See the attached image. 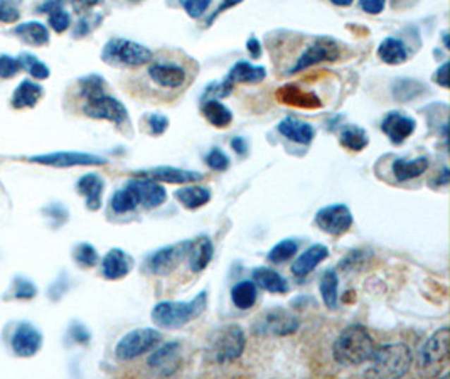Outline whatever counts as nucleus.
<instances>
[{
    "mask_svg": "<svg viewBox=\"0 0 450 379\" xmlns=\"http://www.w3.org/2000/svg\"><path fill=\"white\" fill-rule=\"evenodd\" d=\"M14 34L19 39H23L24 42L32 46H44L49 42V31H47V27L44 24L36 23V20L19 24L17 27H14Z\"/></svg>",
    "mask_w": 450,
    "mask_h": 379,
    "instance_id": "33",
    "label": "nucleus"
},
{
    "mask_svg": "<svg viewBox=\"0 0 450 379\" xmlns=\"http://www.w3.org/2000/svg\"><path fill=\"white\" fill-rule=\"evenodd\" d=\"M83 113L90 116V118L108 120V122H114L116 125H123L128 122V111L125 108L123 103L107 93L86 100Z\"/></svg>",
    "mask_w": 450,
    "mask_h": 379,
    "instance_id": "12",
    "label": "nucleus"
},
{
    "mask_svg": "<svg viewBox=\"0 0 450 379\" xmlns=\"http://www.w3.org/2000/svg\"><path fill=\"white\" fill-rule=\"evenodd\" d=\"M231 149L235 150L238 155H245L248 152V144H246L243 137H235V139L231 140Z\"/></svg>",
    "mask_w": 450,
    "mask_h": 379,
    "instance_id": "60",
    "label": "nucleus"
},
{
    "mask_svg": "<svg viewBox=\"0 0 450 379\" xmlns=\"http://www.w3.org/2000/svg\"><path fill=\"white\" fill-rule=\"evenodd\" d=\"M444 44H445V47H450V42H449V32H444Z\"/></svg>",
    "mask_w": 450,
    "mask_h": 379,
    "instance_id": "64",
    "label": "nucleus"
},
{
    "mask_svg": "<svg viewBox=\"0 0 450 379\" xmlns=\"http://www.w3.org/2000/svg\"><path fill=\"white\" fill-rule=\"evenodd\" d=\"M66 290H68V278L66 275L61 273V277L56 280L53 285L49 287V292H47V294H49L51 300H59Z\"/></svg>",
    "mask_w": 450,
    "mask_h": 379,
    "instance_id": "52",
    "label": "nucleus"
},
{
    "mask_svg": "<svg viewBox=\"0 0 450 379\" xmlns=\"http://www.w3.org/2000/svg\"><path fill=\"white\" fill-rule=\"evenodd\" d=\"M246 346V335L240 325L229 324L218 329L211 337L209 359L216 364H229L241 357Z\"/></svg>",
    "mask_w": 450,
    "mask_h": 379,
    "instance_id": "6",
    "label": "nucleus"
},
{
    "mask_svg": "<svg viewBox=\"0 0 450 379\" xmlns=\"http://www.w3.org/2000/svg\"><path fill=\"white\" fill-rule=\"evenodd\" d=\"M367 256H370V253L367 251H363V249H354V251L349 253V255L341 261V268H344L346 271L361 268L363 263L367 260Z\"/></svg>",
    "mask_w": 450,
    "mask_h": 379,
    "instance_id": "48",
    "label": "nucleus"
},
{
    "mask_svg": "<svg viewBox=\"0 0 450 379\" xmlns=\"http://www.w3.org/2000/svg\"><path fill=\"white\" fill-rule=\"evenodd\" d=\"M258 287L255 285L253 280H241L231 288V300L235 307L241 310L252 309L257 304Z\"/></svg>",
    "mask_w": 450,
    "mask_h": 379,
    "instance_id": "34",
    "label": "nucleus"
},
{
    "mask_svg": "<svg viewBox=\"0 0 450 379\" xmlns=\"http://www.w3.org/2000/svg\"><path fill=\"white\" fill-rule=\"evenodd\" d=\"M214 256V247H213V241H211L207 236H199L191 243V248H189V255H188V261H189V268L194 273H199L206 268L207 265L213 261Z\"/></svg>",
    "mask_w": 450,
    "mask_h": 379,
    "instance_id": "26",
    "label": "nucleus"
},
{
    "mask_svg": "<svg viewBox=\"0 0 450 379\" xmlns=\"http://www.w3.org/2000/svg\"><path fill=\"white\" fill-rule=\"evenodd\" d=\"M69 335H71L73 341L81 344V346H86V344L92 341L90 330L83 324H80V322H73L71 327H69Z\"/></svg>",
    "mask_w": 450,
    "mask_h": 379,
    "instance_id": "49",
    "label": "nucleus"
},
{
    "mask_svg": "<svg viewBox=\"0 0 450 379\" xmlns=\"http://www.w3.org/2000/svg\"><path fill=\"white\" fill-rule=\"evenodd\" d=\"M17 19H19L17 8L7 6V4H0V20L2 23H14Z\"/></svg>",
    "mask_w": 450,
    "mask_h": 379,
    "instance_id": "55",
    "label": "nucleus"
},
{
    "mask_svg": "<svg viewBox=\"0 0 450 379\" xmlns=\"http://www.w3.org/2000/svg\"><path fill=\"white\" fill-rule=\"evenodd\" d=\"M193 241H179V243L162 247L150 253L144 261V271L147 275H155V277H166L172 273L177 266L188 260L189 248H191Z\"/></svg>",
    "mask_w": 450,
    "mask_h": 379,
    "instance_id": "8",
    "label": "nucleus"
},
{
    "mask_svg": "<svg viewBox=\"0 0 450 379\" xmlns=\"http://www.w3.org/2000/svg\"><path fill=\"white\" fill-rule=\"evenodd\" d=\"M267 77V70L263 66H257L248 61H238L233 64L231 70L223 80V85L228 86L233 92L235 85L238 83H260Z\"/></svg>",
    "mask_w": 450,
    "mask_h": 379,
    "instance_id": "22",
    "label": "nucleus"
},
{
    "mask_svg": "<svg viewBox=\"0 0 450 379\" xmlns=\"http://www.w3.org/2000/svg\"><path fill=\"white\" fill-rule=\"evenodd\" d=\"M375 349V341L370 330L361 324H351L337 335L332 346V357L339 366L353 368L370 361Z\"/></svg>",
    "mask_w": 450,
    "mask_h": 379,
    "instance_id": "1",
    "label": "nucleus"
},
{
    "mask_svg": "<svg viewBox=\"0 0 450 379\" xmlns=\"http://www.w3.org/2000/svg\"><path fill=\"white\" fill-rule=\"evenodd\" d=\"M206 163L213 170L224 172V170H228V167H229V157L223 152V150L213 149L209 154L206 155Z\"/></svg>",
    "mask_w": 450,
    "mask_h": 379,
    "instance_id": "44",
    "label": "nucleus"
},
{
    "mask_svg": "<svg viewBox=\"0 0 450 379\" xmlns=\"http://www.w3.org/2000/svg\"><path fill=\"white\" fill-rule=\"evenodd\" d=\"M300 327V321L292 312L282 307L270 309L255 322L253 334L262 337H287L296 334Z\"/></svg>",
    "mask_w": 450,
    "mask_h": 379,
    "instance_id": "9",
    "label": "nucleus"
},
{
    "mask_svg": "<svg viewBox=\"0 0 450 379\" xmlns=\"http://www.w3.org/2000/svg\"><path fill=\"white\" fill-rule=\"evenodd\" d=\"M339 142L341 145L348 150L361 152V150L366 149L367 144H370V137H367L365 128L358 127V125H349V127L343 128V132H341Z\"/></svg>",
    "mask_w": 450,
    "mask_h": 379,
    "instance_id": "36",
    "label": "nucleus"
},
{
    "mask_svg": "<svg viewBox=\"0 0 450 379\" xmlns=\"http://www.w3.org/2000/svg\"><path fill=\"white\" fill-rule=\"evenodd\" d=\"M78 192L83 194L86 199V208L90 211H98L102 208L103 189H105V180L98 174H86L78 179L76 182Z\"/></svg>",
    "mask_w": 450,
    "mask_h": 379,
    "instance_id": "25",
    "label": "nucleus"
},
{
    "mask_svg": "<svg viewBox=\"0 0 450 379\" xmlns=\"http://www.w3.org/2000/svg\"><path fill=\"white\" fill-rule=\"evenodd\" d=\"M279 132L282 133L285 139L296 142L300 145H310L315 139V128L310 123L302 122V120L287 116L279 123Z\"/></svg>",
    "mask_w": 450,
    "mask_h": 379,
    "instance_id": "24",
    "label": "nucleus"
},
{
    "mask_svg": "<svg viewBox=\"0 0 450 379\" xmlns=\"http://www.w3.org/2000/svg\"><path fill=\"white\" fill-rule=\"evenodd\" d=\"M315 225L327 235L341 236L353 226V213L346 204L324 206L315 214Z\"/></svg>",
    "mask_w": 450,
    "mask_h": 379,
    "instance_id": "13",
    "label": "nucleus"
},
{
    "mask_svg": "<svg viewBox=\"0 0 450 379\" xmlns=\"http://www.w3.org/2000/svg\"><path fill=\"white\" fill-rule=\"evenodd\" d=\"M17 61H19V64H20V70H25L29 73V75H31L32 77H36V80H39V81L47 80V77H49V75H51L47 64L39 61L36 56L31 54V53H20L19 58H17Z\"/></svg>",
    "mask_w": 450,
    "mask_h": 379,
    "instance_id": "39",
    "label": "nucleus"
},
{
    "mask_svg": "<svg viewBox=\"0 0 450 379\" xmlns=\"http://www.w3.org/2000/svg\"><path fill=\"white\" fill-rule=\"evenodd\" d=\"M147 359V366L159 376H172L181 368V344L172 341L155 347Z\"/></svg>",
    "mask_w": 450,
    "mask_h": 379,
    "instance_id": "15",
    "label": "nucleus"
},
{
    "mask_svg": "<svg viewBox=\"0 0 450 379\" xmlns=\"http://www.w3.org/2000/svg\"><path fill=\"white\" fill-rule=\"evenodd\" d=\"M243 2V0H223L221 2V6H219L218 8H216V11L213 12V15L209 17V19H207V25H211L214 23L216 19H218L219 15L223 14L224 11H228V8H231V7H235V6H240V4Z\"/></svg>",
    "mask_w": 450,
    "mask_h": 379,
    "instance_id": "56",
    "label": "nucleus"
},
{
    "mask_svg": "<svg viewBox=\"0 0 450 379\" xmlns=\"http://www.w3.org/2000/svg\"><path fill=\"white\" fill-rule=\"evenodd\" d=\"M449 68H450V63H444L434 75L435 83L442 86V88H449Z\"/></svg>",
    "mask_w": 450,
    "mask_h": 379,
    "instance_id": "57",
    "label": "nucleus"
},
{
    "mask_svg": "<svg viewBox=\"0 0 450 379\" xmlns=\"http://www.w3.org/2000/svg\"><path fill=\"white\" fill-rule=\"evenodd\" d=\"M332 4H334V6H339V7H348V6H351V4L354 2V0H331Z\"/></svg>",
    "mask_w": 450,
    "mask_h": 379,
    "instance_id": "63",
    "label": "nucleus"
},
{
    "mask_svg": "<svg viewBox=\"0 0 450 379\" xmlns=\"http://www.w3.org/2000/svg\"><path fill=\"white\" fill-rule=\"evenodd\" d=\"M147 76L157 88L164 92H177L188 85L189 73L181 63L172 59H157L150 61L147 68Z\"/></svg>",
    "mask_w": 450,
    "mask_h": 379,
    "instance_id": "10",
    "label": "nucleus"
},
{
    "mask_svg": "<svg viewBox=\"0 0 450 379\" xmlns=\"http://www.w3.org/2000/svg\"><path fill=\"white\" fill-rule=\"evenodd\" d=\"M92 29H93V24L90 23L88 19H81L75 29V37H83L86 36V34L92 32Z\"/></svg>",
    "mask_w": 450,
    "mask_h": 379,
    "instance_id": "59",
    "label": "nucleus"
},
{
    "mask_svg": "<svg viewBox=\"0 0 450 379\" xmlns=\"http://www.w3.org/2000/svg\"><path fill=\"white\" fill-rule=\"evenodd\" d=\"M128 184L133 189V192H135L138 206H144L147 209H154L167 201V191L157 180L140 178L128 180Z\"/></svg>",
    "mask_w": 450,
    "mask_h": 379,
    "instance_id": "17",
    "label": "nucleus"
},
{
    "mask_svg": "<svg viewBox=\"0 0 450 379\" xmlns=\"http://www.w3.org/2000/svg\"><path fill=\"white\" fill-rule=\"evenodd\" d=\"M252 277H253L255 285L262 288V290L268 292V294H287V292L290 290L287 280H285L279 271L267 268V266L255 268Z\"/></svg>",
    "mask_w": 450,
    "mask_h": 379,
    "instance_id": "27",
    "label": "nucleus"
},
{
    "mask_svg": "<svg viewBox=\"0 0 450 379\" xmlns=\"http://www.w3.org/2000/svg\"><path fill=\"white\" fill-rule=\"evenodd\" d=\"M12 351L19 357H32L42 347V334L31 322H20L11 339Z\"/></svg>",
    "mask_w": 450,
    "mask_h": 379,
    "instance_id": "16",
    "label": "nucleus"
},
{
    "mask_svg": "<svg viewBox=\"0 0 450 379\" xmlns=\"http://www.w3.org/2000/svg\"><path fill=\"white\" fill-rule=\"evenodd\" d=\"M449 180H450V170L445 167V169H442V172H440L439 178L435 179V186H449Z\"/></svg>",
    "mask_w": 450,
    "mask_h": 379,
    "instance_id": "62",
    "label": "nucleus"
},
{
    "mask_svg": "<svg viewBox=\"0 0 450 379\" xmlns=\"http://www.w3.org/2000/svg\"><path fill=\"white\" fill-rule=\"evenodd\" d=\"M319 290H321L324 305L329 310H336L339 305V277H337L336 270L324 271Z\"/></svg>",
    "mask_w": 450,
    "mask_h": 379,
    "instance_id": "35",
    "label": "nucleus"
},
{
    "mask_svg": "<svg viewBox=\"0 0 450 379\" xmlns=\"http://www.w3.org/2000/svg\"><path fill=\"white\" fill-rule=\"evenodd\" d=\"M370 361L371 368L366 371V376L403 378L412 369L413 352L403 342L384 344V346L375 349Z\"/></svg>",
    "mask_w": 450,
    "mask_h": 379,
    "instance_id": "3",
    "label": "nucleus"
},
{
    "mask_svg": "<svg viewBox=\"0 0 450 379\" xmlns=\"http://www.w3.org/2000/svg\"><path fill=\"white\" fill-rule=\"evenodd\" d=\"M423 85L417 80H396L391 86V93L398 101H408L423 92Z\"/></svg>",
    "mask_w": 450,
    "mask_h": 379,
    "instance_id": "40",
    "label": "nucleus"
},
{
    "mask_svg": "<svg viewBox=\"0 0 450 379\" xmlns=\"http://www.w3.org/2000/svg\"><path fill=\"white\" fill-rule=\"evenodd\" d=\"M105 93V80L99 75H90L80 80V94L86 100Z\"/></svg>",
    "mask_w": 450,
    "mask_h": 379,
    "instance_id": "42",
    "label": "nucleus"
},
{
    "mask_svg": "<svg viewBox=\"0 0 450 379\" xmlns=\"http://www.w3.org/2000/svg\"><path fill=\"white\" fill-rule=\"evenodd\" d=\"M201 113L216 128H226L233 122L231 110L219 100H214V98L205 100L201 106Z\"/></svg>",
    "mask_w": 450,
    "mask_h": 379,
    "instance_id": "31",
    "label": "nucleus"
},
{
    "mask_svg": "<svg viewBox=\"0 0 450 379\" xmlns=\"http://www.w3.org/2000/svg\"><path fill=\"white\" fill-rule=\"evenodd\" d=\"M378 58L382 59L383 63L396 66V64L405 63L406 59L410 58V53L408 47L405 46V42L401 41V39L387 37L383 39L382 44L378 46Z\"/></svg>",
    "mask_w": 450,
    "mask_h": 379,
    "instance_id": "30",
    "label": "nucleus"
},
{
    "mask_svg": "<svg viewBox=\"0 0 450 379\" xmlns=\"http://www.w3.org/2000/svg\"><path fill=\"white\" fill-rule=\"evenodd\" d=\"M140 178H149L157 180V182H167V184H196L199 180L205 179L201 172L177 169V167H154V169L138 172Z\"/></svg>",
    "mask_w": 450,
    "mask_h": 379,
    "instance_id": "19",
    "label": "nucleus"
},
{
    "mask_svg": "<svg viewBox=\"0 0 450 379\" xmlns=\"http://www.w3.org/2000/svg\"><path fill=\"white\" fill-rule=\"evenodd\" d=\"M428 166V157H417L413 161H406V159H395L391 163V172L395 175L398 182H406L410 179H417L422 174H425Z\"/></svg>",
    "mask_w": 450,
    "mask_h": 379,
    "instance_id": "29",
    "label": "nucleus"
},
{
    "mask_svg": "<svg viewBox=\"0 0 450 379\" xmlns=\"http://www.w3.org/2000/svg\"><path fill=\"white\" fill-rule=\"evenodd\" d=\"M176 199L184 206L186 209H199L211 201V191L202 186H186L177 189L174 192Z\"/></svg>",
    "mask_w": 450,
    "mask_h": 379,
    "instance_id": "32",
    "label": "nucleus"
},
{
    "mask_svg": "<svg viewBox=\"0 0 450 379\" xmlns=\"http://www.w3.org/2000/svg\"><path fill=\"white\" fill-rule=\"evenodd\" d=\"M99 2L102 0H71V6L76 14H85V12L92 11L95 6H98Z\"/></svg>",
    "mask_w": 450,
    "mask_h": 379,
    "instance_id": "54",
    "label": "nucleus"
},
{
    "mask_svg": "<svg viewBox=\"0 0 450 379\" xmlns=\"http://www.w3.org/2000/svg\"><path fill=\"white\" fill-rule=\"evenodd\" d=\"M73 258L81 268H93L98 265L99 256L97 248L90 243H80L73 249Z\"/></svg>",
    "mask_w": 450,
    "mask_h": 379,
    "instance_id": "41",
    "label": "nucleus"
},
{
    "mask_svg": "<svg viewBox=\"0 0 450 379\" xmlns=\"http://www.w3.org/2000/svg\"><path fill=\"white\" fill-rule=\"evenodd\" d=\"M29 161L34 163H41V166L61 167V169L80 166H105L107 163L105 157L86 152H51L42 155H32Z\"/></svg>",
    "mask_w": 450,
    "mask_h": 379,
    "instance_id": "14",
    "label": "nucleus"
},
{
    "mask_svg": "<svg viewBox=\"0 0 450 379\" xmlns=\"http://www.w3.org/2000/svg\"><path fill=\"white\" fill-rule=\"evenodd\" d=\"M42 93H44V88L41 85L34 83L32 80H24L16 88L11 103L16 110L34 108L42 98Z\"/></svg>",
    "mask_w": 450,
    "mask_h": 379,
    "instance_id": "28",
    "label": "nucleus"
},
{
    "mask_svg": "<svg viewBox=\"0 0 450 379\" xmlns=\"http://www.w3.org/2000/svg\"><path fill=\"white\" fill-rule=\"evenodd\" d=\"M103 63L116 68H140L154 59L149 47L128 41V39H110L102 51Z\"/></svg>",
    "mask_w": 450,
    "mask_h": 379,
    "instance_id": "5",
    "label": "nucleus"
},
{
    "mask_svg": "<svg viewBox=\"0 0 450 379\" xmlns=\"http://www.w3.org/2000/svg\"><path fill=\"white\" fill-rule=\"evenodd\" d=\"M56 8H63V0H49V2L42 4V6L39 7V11L51 14V12L56 11Z\"/></svg>",
    "mask_w": 450,
    "mask_h": 379,
    "instance_id": "61",
    "label": "nucleus"
},
{
    "mask_svg": "<svg viewBox=\"0 0 450 379\" xmlns=\"http://www.w3.org/2000/svg\"><path fill=\"white\" fill-rule=\"evenodd\" d=\"M298 251V243L296 240H282L268 251L267 260L274 265H282L290 258L296 256Z\"/></svg>",
    "mask_w": 450,
    "mask_h": 379,
    "instance_id": "38",
    "label": "nucleus"
},
{
    "mask_svg": "<svg viewBox=\"0 0 450 379\" xmlns=\"http://www.w3.org/2000/svg\"><path fill=\"white\" fill-rule=\"evenodd\" d=\"M181 6L184 7V11L188 12L189 17L197 19L207 11V7L211 6V0H179Z\"/></svg>",
    "mask_w": 450,
    "mask_h": 379,
    "instance_id": "46",
    "label": "nucleus"
},
{
    "mask_svg": "<svg viewBox=\"0 0 450 379\" xmlns=\"http://www.w3.org/2000/svg\"><path fill=\"white\" fill-rule=\"evenodd\" d=\"M449 366V327L444 325L435 330L420 346L417 354V368L422 376L435 378Z\"/></svg>",
    "mask_w": 450,
    "mask_h": 379,
    "instance_id": "4",
    "label": "nucleus"
},
{
    "mask_svg": "<svg viewBox=\"0 0 450 379\" xmlns=\"http://www.w3.org/2000/svg\"><path fill=\"white\" fill-rule=\"evenodd\" d=\"M37 295V288L31 280L17 277L14 280V299L17 300H32Z\"/></svg>",
    "mask_w": 450,
    "mask_h": 379,
    "instance_id": "43",
    "label": "nucleus"
},
{
    "mask_svg": "<svg viewBox=\"0 0 450 379\" xmlns=\"http://www.w3.org/2000/svg\"><path fill=\"white\" fill-rule=\"evenodd\" d=\"M417 122L408 115L400 113V111H389L382 122V130L384 135L391 140V144L400 145L406 139L413 135Z\"/></svg>",
    "mask_w": 450,
    "mask_h": 379,
    "instance_id": "18",
    "label": "nucleus"
},
{
    "mask_svg": "<svg viewBox=\"0 0 450 379\" xmlns=\"http://www.w3.org/2000/svg\"><path fill=\"white\" fill-rule=\"evenodd\" d=\"M19 71L20 64L17 61V58H12V56L7 54H0V77L8 80V77H14Z\"/></svg>",
    "mask_w": 450,
    "mask_h": 379,
    "instance_id": "47",
    "label": "nucleus"
},
{
    "mask_svg": "<svg viewBox=\"0 0 450 379\" xmlns=\"http://www.w3.org/2000/svg\"><path fill=\"white\" fill-rule=\"evenodd\" d=\"M110 206H111V209H114V213H116V214L132 213V211H135L138 208L137 196H135V192H133V189L130 187L128 182L125 184L122 189H118V191H116L114 196H111Z\"/></svg>",
    "mask_w": 450,
    "mask_h": 379,
    "instance_id": "37",
    "label": "nucleus"
},
{
    "mask_svg": "<svg viewBox=\"0 0 450 379\" xmlns=\"http://www.w3.org/2000/svg\"><path fill=\"white\" fill-rule=\"evenodd\" d=\"M47 218L54 219V226H61L68 221V211L63 204H51L44 208Z\"/></svg>",
    "mask_w": 450,
    "mask_h": 379,
    "instance_id": "50",
    "label": "nucleus"
},
{
    "mask_svg": "<svg viewBox=\"0 0 450 379\" xmlns=\"http://www.w3.org/2000/svg\"><path fill=\"white\" fill-rule=\"evenodd\" d=\"M162 341V334L154 327H140L130 330L115 346V356L120 361H133L154 351Z\"/></svg>",
    "mask_w": 450,
    "mask_h": 379,
    "instance_id": "7",
    "label": "nucleus"
},
{
    "mask_svg": "<svg viewBox=\"0 0 450 379\" xmlns=\"http://www.w3.org/2000/svg\"><path fill=\"white\" fill-rule=\"evenodd\" d=\"M276 100L287 106H296V108H304V110H317L322 106L321 98L315 93L304 92L302 88H298L296 85H284L282 88H279L276 92Z\"/></svg>",
    "mask_w": 450,
    "mask_h": 379,
    "instance_id": "20",
    "label": "nucleus"
},
{
    "mask_svg": "<svg viewBox=\"0 0 450 379\" xmlns=\"http://www.w3.org/2000/svg\"><path fill=\"white\" fill-rule=\"evenodd\" d=\"M147 123H149L150 133H152V135H162L169 127V118L164 115L152 113L149 115V118H147Z\"/></svg>",
    "mask_w": 450,
    "mask_h": 379,
    "instance_id": "51",
    "label": "nucleus"
},
{
    "mask_svg": "<svg viewBox=\"0 0 450 379\" xmlns=\"http://www.w3.org/2000/svg\"><path fill=\"white\" fill-rule=\"evenodd\" d=\"M341 58V47L334 39L321 37L314 41L307 49L298 56V59L292 68L287 71V75H297V73L307 70V68L315 66L321 63H334Z\"/></svg>",
    "mask_w": 450,
    "mask_h": 379,
    "instance_id": "11",
    "label": "nucleus"
},
{
    "mask_svg": "<svg viewBox=\"0 0 450 379\" xmlns=\"http://www.w3.org/2000/svg\"><path fill=\"white\" fill-rule=\"evenodd\" d=\"M246 49H248V53L252 54L253 59H258L260 56H262V42L255 36H252L246 41Z\"/></svg>",
    "mask_w": 450,
    "mask_h": 379,
    "instance_id": "58",
    "label": "nucleus"
},
{
    "mask_svg": "<svg viewBox=\"0 0 450 379\" xmlns=\"http://www.w3.org/2000/svg\"><path fill=\"white\" fill-rule=\"evenodd\" d=\"M49 25L56 32H64L71 25V17L63 8H56V11L49 14Z\"/></svg>",
    "mask_w": 450,
    "mask_h": 379,
    "instance_id": "45",
    "label": "nucleus"
},
{
    "mask_svg": "<svg viewBox=\"0 0 450 379\" xmlns=\"http://www.w3.org/2000/svg\"><path fill=\"white\" fill-rule=\"evenodd\" d=\"M133 266V260L123 249L114 248L103 256L102 260V273L107 280H122L127 277Z\"/></svg>",
    "mask_w": 450,
    "mask_h": 379,
    "instance_id": "21",
    "label": "nucleus"
},
{
    "mask_svg": "<svg viewBox=\"0 0 450 379\" xmlns=\"http://www.w3.org/2000/svg\"><path fill=\"white\" fill-rule=\"evenodd\" d=\"M329 256V248L324 244H312L305 249L304 253H300L292 263V273L298 278H304L307 275H310L312 271L322 263L324 260Z\"/></svg>",
    "mask_w": 450,
    "mask_h": 379,
    "instance_id": "23",
    "label": "nucleus"
},
{
    "mask_svg": "<svg viewBox=\"0 0 450 379\" xmlns=\"http://www.w3.org/2000/svg\"><path fill=\"white\" fill-rule=\"evenodd\" d=\"M206 307L207 292L202 290L193 300H189V302H171V300L159 302L152 309L150 317H152V322L157 327L174 330L188 325L194 318L201 317L205 313Z\"/></svg>",
    "mask_w": 450,
    "mask_h": 379,
    "instance_id": "2",
    "label": "nucleus"
},
{
    "mask_svg": "<svg viewBox=\"0 0 450 379\" xmlns=\"http://www.w3.org/2000/svg\"><path fill=\"white\" fill-rule=\"evenodd\" d=\"M384 6H387V0H359V7L371 15L382 14Z\"/></svg>",
    "mask_w": 450,
    "mask_h": 379,
    "instance_id": "53",
    "label": "nucleus"
}]
</instances>
